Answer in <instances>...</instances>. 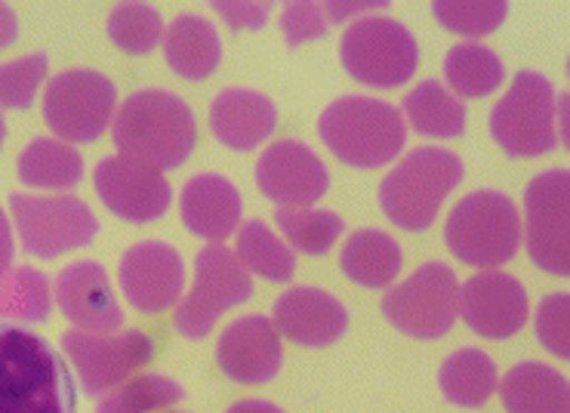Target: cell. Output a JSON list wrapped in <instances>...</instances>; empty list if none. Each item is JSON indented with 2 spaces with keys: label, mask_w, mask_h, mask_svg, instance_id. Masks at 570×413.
Listing matches in <instances>:
<instances>
[{
  "label": "cell",
  "mask_w": 570,
  "mask_h": 413,
  "mask_svg": "<svg viewBox=\"0 0 570 413\" xmlns=\"http://www.w3.org/2000/svg\"><path fill=\"white\" fill-rule=\"evenodd\" d=\"M0 413H78L66 358L22 324L0 321Z\"/></svg>",
  "instance_id": "1"
},
{
  "label": "cell",
  "mask_w": 570,
  "mask_h": 413,
  "mask_svg": "<svg viewBox=\"0 0 570 413\" xmlns=\"http://www.w3.org/2000/svg\"><path fill=\"white\" fill-rule=\"evenodd\" d=\"M111 136L120 158L139 160L164 174L191 158L198 124L183 96L170 90H139L115 111Z\"/></svg>",
  "instance_id": "2"
},
{
  "label": "cell",
  "mask_w": 570,
  "mask_h": 413,
  "mask_svg": "<svg viewBox=\"0 0 570 413\" xmlns=\"http://www.w3.org/2000/svg\"><path fill=\"white\" fill-rule=\"evenodd\" d=\"M318 134L343 164L355 170H376L404 151L407 124L385 99L343 96L321 111Z\"/></svg>",
  "instance_id": "3"
},
{
  "label": "cell",
  "mask_w": 570,
  "mask_h": 413,
  "mask_svg": "<svg viewBox=\"0 0 570 413\" xmlns=\"http://www.w3.org/2000/svg\"><path fill=\"white\" fill-rule=\"evenodd\" d=\"M463 158L451 148H413L380 186V207L385 219L407 232H425L435 223L448 195L463 183Z\"/></svg>",
  "instance_id": "4"
},
{
  "label": "cell",
  "mask_w": 570,
  "mask_h": 413,
  "mask_svg": "<svg viewBox=\"0 0 570 413\" xmlns=\"http://www.w3.org/2000/svg\"><path fill=\"white\" fill-rule=\"evenodd\" d=\"M444 244L465 266H505L521 247L518 207L503 191L493 188L472 191L448 216Z\"/></svg>",
  "instance_id": "5"
},
{
  "label": "cell",
  "mask_w": 570,
  "mask_h": 413,
  "mask_svg": "<svg viewBox=\"0 0 570 413\" xmlns=\"http://www.w3.org/2000/svg\"><path fill=\"white\" fill-rule=\"evenodd\" d=\"M491 136L512 158H540L561 146L558 90L540 71H518L509 94L493 106Z\"/></svg>",
  "instance_id": "6"
},
{
  "label": "cell",
  "mask_w": 570,
  "mask_h": 413,
  "mask_svg": "<svg viewBox=\"0 0 570 413\" xmlns=\"http://www.w3.org/2000/svg\"><path fill=\"white\" fill-rule=\"evenodd\" d=\"M343 68L361 83L376 90H392L413 78L420 62V47L413 31L399 19L389 16H367L340 40Z\"/></svg>",
  "instance_id": "7"
},
{
  "label": "cell",
  "mask_w": 570,
  "mask_h": 413,
  "mask_svg": "<svg viewBox=\"0 0 570 413\" xmlns=\"http://www.w3.org/2000/svg\"><path fill=\"white\" fill-rule=\"evenodd\" d=\"M16 232L22 250L35 259H56L80 247H90L99 235V219L87 200L75 195H10Z\"/></svg>",
  "instance_id": "8"
},
{
  "label": "cell",
  "mask_w": 570,
  "mask_h": 413,
  "mask_svg": "<svg viewBox=\"0 0 570 413\" xmlns=\"http://www.w3.org/2000/svg\"><path fill=\"white\" fill-rule=\"evenodd\" d=\"M256 294L250 272L223 244H207L195 256V287L173 315L176 334L186 340H204L228 308L247 303Z\"/></svg>",
  "instance_id": "9"
},
{
  "label": "cell",
  "mask_w": 570,
  "mask_h": 413,
  "mask_svg": "<svg viewBox=\"0 0 570 413\" xmlns=\"http://www.w3.org/2000/svg\"><path fill=\"white\" fill-rule=\"evenodd\" d=\"M383 315L413 340H438L460 318V278L448 263H423L383 296Z\"/></svg>",
  "instance_id": "10"
},
{
  "label": "cell",
  "mask_w": 570,
  "mask_h": 413,
  "mask_svg": "<svg viewBox=\"0 0 570 413\" xmlns=\"http://www.w3.org/2000/svg\"><path fill=\"white\" fill-rule=\"evenodd\" d=\"M118 108V87L94 68L56 75L43 94V120L59 139L90 146L106 134Z\"/></svg>",
  "instance_id": "11"
},
{
  "label": "cell",
  "mask_w": 570,
  "mask_h": 413,
  "mask_svg": "<svg viewBox=\"0 0 570 413\" xmlns=\"http://www.w3.org/2000/svg\"><path fill=\"white\" fill-rule=\"evenodd\" d=\"M68 364L78 371L83 395L102 399L106 392L127 383V376L151 364L158 343L146 331H124V334H87L66 331L59 336Z\"/></svg>",
  "instance_id": "12"
},
{
  "label": "cell",
  "mask_w": 570,
  "mask_h": 413,
  "mask_svg": "<svg viewBox=\"0 0 570 413\" xmlns=\"http://www.w3.org/2000/svg\"><path fill=\"white\" fill-rule=\"evenodd\" d=\"M528 254L537 266L568 278L570 275V174L564 167L533 176L524 195Z\"/></svg>",
  "instance_id": "13"
},
{
  "label": "cell",
  "mask_w": 570,
  "mask_h": 413,
  "mask_svg": "<svg viewBox=\"0 0 570 413\" xmlns=\"http://www.w3.org/2000/svg\"><path fill=\"white\" fill-rule=\"evenodd\" d=\"M120 291L139 315H160L186 294L183 254L164 240H139L127 247L118 266Z\"/></svg>",
  "instance_id": "14"
},
{
  "label": "cell",
  "mask_w": 570,
  "mask_h": 413,
  "mask_svg": "<svg viewBox=\"0 0 570 413\" xmlns=\"http://www.w3.org/2000/svg\"><path fill=\"white\" fill-rule=\"evenodd\" d=\"M94 186L108 210L124 223H134V226L158 223L173 200L167 176L155 167H148V164L120 158V155L118 158H102L96 164Z\"/></svg>",
  "instance_id": "15"
},
{
  "label": "cell",
  "mask_w": 570,
  "mask_h": 413,
  "mask_svg": "<svg viewBox=\"0 0 570 413\" xmlns=\"http://www.w3.org/2000/svg\"><path fill=\"white\" fill-rule=\"evenodd\" d=\"M256 186L281 207H312L331 191V170L303 139H281L256 164Z\"/></svg>",
  "instance_id": "16"
},
{
  "label": "cell",
  "mask_w": 570,
  "mask_h": 413,
  "mask_svg": "<svg viewBox=\"0 0 570 413\" xmlns=\"http://www.w3.org/2000/svg\"><path fill=\"white\" fill-rule=\"evenodd\" d=\"M460 318L484 340H509L531 318L524 284L505 272H481L460 284Z\"/></svg>",
  "instance_id": "17"
},
{
  "label": "cell",
  "mask_w": 570,
  "mask_h": 413,
  "mask_svg": "<svg viewBox=\"0 0 570 413\" xmlns=\"http://www.w3.org/2000/svg\"><path fill=\"white\" fill-rule=\"evenodd\" d=\"M219 371L240 386H263L281 374L284 348L275 324L266 315H244L232 321L216 343Z\"/></svg>",
  "instance_id": "18"
},
{
  "label": "cell",
  "mask_w": 570,
  "mask_h": 413,
  "mask_svg": "<svg viewBox=\"0 0 570 413\" xmlns=\"http://www.w3.org/2000/svg\"><path fill=\"white\" fill-rule=\"evenodd\" d=\"M56 306L62 308L75 331H87V334H111L124 324V312H120L115 291H111V278L96 259H75L68 263L53 284Z\"/></svg>",
  "instance_id": "19"
},
{
  "label": "cell",
  "mask_w": 570,
  "mask_h": 413,
  "mask_svg": "<svg viewBox=\"0 0 570 413\" xmlns=\"http://www.w3.org/2000/svg\"><path fill=\"white\" fill-rule=\"evenodd\" d=\"M275 331L305 348L333 346L348 331L345 306L321 287H291L275 299Z\"/></svg>",
  "instance_id": "20"
},
{
  "label": "cell",
  "mask_w": 570,
  "mask_h": 413,
  "mask_svg": "<svg viewBox=\"0 0 570 413\" xmlns=\"http://www.w3.org/2000/svg\"><path fill=\"white\" fill-rule=\"evenodd\" d=\"M210 130L232 151H253L278 130V108L250 87H226L213 99Z\"/></svg>",
  "instance_id": "21"
},
{
  "label": "cell",
  "mask_w": 570,
  "mask_h": 413,
  "mask_svg": "<svg viewBox=\"0 0 570 413\" xmlns=\"http://www.w3.org/2000/svg\"><path fill=\"white\" fill-rule=\"evenodd\" d=\"M179 210H183V223L191 235L219 244L238 228L244 204H240L238 188L232 179L219 174H198L183 188Z\"/></svg>",
  "instance_id": "22"
},
{
  "label": "cell",
  "mask_w": 570,
  "mask_h": 413,
  "mask_svg": "<svg viewBox=\"0 0 570 413\" xmlns=\"http://www.w3.org/2000/svg\"><path fill=\"white\" fill-rule=\"evenodd\" d=\"M167 66L186 80H204L216 75L223 62V40L210 19L198 13H183L164 31Z\"/></svg>",
  "instance_id": "23"
},
{
  "label": "cell",
  "mask_w": 570,
  "mask_h": 413,
  "mask_svg": "<svg viewBox=\"0 0 570 413\" xmlns=\"http://www.w3.org/2000/svg\"><path fill=\"white\" fill-rule=\"evenodd\" d=\"M340 268L345 278L355 281L358 287L383 291L404 268V250L383 228H361V232H352L343 244Z\"/></svg>",
  "instance_id": "24"
},
{
  "label": "cell",
  "mask_w": 570,
  "mask_h": 413,
  "mask_svg": "<svg viewBox=\"0 0 570 413\" xmlns=\"http://www.w3.org/2000/svg\"><path fill=\"white\" fill-rule=\"evenodd\" d=\"M500 395L505 413H570L568 376L540 361L515 364L505 374Z\"/></svg>",
  "instance_id": "25"
},
{
  "label": "cell",
  "mask_w": 570,
  "mask_h": 413,
  "mask_svg": "<svg viewBox=\"0 0 570 413\" xmlns=\"http://www.w3.org/2000/svg\"><path fill=\"white\" fill-rule=\"evenodd\" d=\"M16 176L28 188L68 191V188H78L83 179V158L78 148L68 142H59L53 136H38L19 151Z\"/></svg>",
  "instance_id": "26"
},
{
  "label": "cell",
  "mask_w": 570,
  "mask_h": 413,
  "mask_svg": "<svg viewBox=\"0 0 570 413\" xmlns=\"http://www.w3.org/2000/svg\"><path fill=\"white\" fill-rule=\"evenodd\" d=\"M404 124L429 139H456L465 134V108L441 80L425 78L404 96Z\"/></svg>",
  "instance_id": "27"
},
{
  "label": "cell",
  "mask_w": 570,
  "mask_h": 413,
  "mask_svg": "<svg viewBox=\"0 0 570 413\" xmlns=\"http://www.w3.org/2000/svg\"><path fill=\"white\" fill-rule=\"evenodd\" d=\"M438 389L456 407H484L497 392V364L481 348H456L438 371Z\"/></svg>",
  "instance_id": "28"
},
{
  "label": "cell",
  "mask_w": 570,
  "mask_h": 413,
  "mask_svg": "<svg viewBox=\"0 0 570 413\" xmlns=\"http://www.w3.org/2000/svg\"><path fill=\"white\" fill-rule=\"evenodd\" d=\"M444 78L451 94L465 96V99H484L497 94V87L503 83L505 66L500 56L493 53L484 43H456L444 56Z\"/></svg>",
  "instance_id": "29"
},
{
  "label": "cell",
  "mask_w": 570,
  "mask_h": 413,
  "mask_svg": "<svg viewBox=\"0 0 570 413\" xmlns=\"http://www.w3.org/2000/svg\"><path fill=\"white\" fill-rule=\"evenodd\" d=\"M53 312V287L38 268H10L0 275V321L43 324Z\"/></svg>",
  "instance_id": "30"
},
{
  "label": "cell",
  "mask_w": 570,
  "mask_h": 413,
  "mask_svg": "<svg viewBox=\"0 0 570 413\" xmlns=\"http://www.w3.org/2000/svg\"><path fill=\"white\" fill-rule=\"evenodd\" d=\"M235 256H238L240 266L247 268V272L272 281V284H284L296 272V254L263 219H250V223L240 226L238 254Z\"/></svg>",
  "instance_id": "31"
},
{
  "label": "cell",
  "mask_w": 570,
  "mask_h": 413,
  "mask_svg": "<svg viewBox=\"0 0 570 413\" xmlns=\"http://www.w3.org/2000/svg\"><path fill=\"white\" fill-rule=\"evenodd\" d=\"M186 399V386L164 374H146L106 392L96 413H158Z\"/></svg>",
  "instance_id": "32"
},
{
  "label": "cell",
  "mask_w": 570,
  "mask_h": 413,
  "mask_svg": "<svg viewBox=\"0 0 570 413\" xmlns=\"http://www.w3.org/2000/svg\"><path fill=\"white\" fill-rule=\"evenodd\" d=\"M281 235L291 240V250L299 254L321 256L331 250L333 244L343 235V216L336 210H312V207H281L275 210Z\"/></svg>",
  "instance_id": "33"
},
{
  "label": "cell",
  "mask_w": 570,
  "mask_h": 413,
  "mask_svg": "<svg viewBox=\"0 0 570 413\" xmlns=\"http://www.w3.org/2000/svg\"><path fill=\"white\" fill-rule=\"evenodd\" d=\"M108 38L124 53L146 56L158 43H164V19L142 0H124L115 3V10L108 16Z\"/></svg>",
  "instance_id": "34"
},
{
  "label": "cell",
  "mask_w": 570,
  "mask_h": 413,
  "mask_svg": "<svg viewBox=\"0 0 570 413\" xmlns=\"http://www.w3.org/2000/svg\"><path fill=\"white\" fill-rule=\"evenodd\" d=\"M432 13L453 35L484 38L503 26L509 16V3L505 0H472V3L469 0H438L432 3Z\"/></svg>",
  "instance_id": "35"
},
{
  "label": "cell",
  "mask_w": 570,
  "mask_h": 413,
  "mask_svg": "<svg viewBox=\"0 0 570 413\" xmlns=\"http://www.w3.org/2000/svg\"><path fill=\"white\" fill-rule=\"evenodd\" d=\"M47 71H50L47 53H28L0 62V106L13 108V111H26L35 106Z\"/></svg>",
  "instance_id": "36"
},
{
  "label": "cell",
  "mask_w": 570,
  "mask_h": 413,
  "mask_svg": "<svg viewBox=\"0 0 570 413\" xmlns=\"http://www.w3.org/2000/svg\"><path fill=\"white\" fill-rule=\"evenodd\" d=\"M537 340L540 346L556 355L568 358L570 355V296L549 294L537 308Z\"/></svg>",
  "instance_id": "37"
},
{
  "label": "cell",
  "mask_w": 570,
  "mask_h": 413,
  "mask_svg": "<svg viewBox=\"0 0 570 413\" xmlns=\"http://www.w3.org/2000/svg\"><path fill=\"white\" fill-rule=\"evenodd\" d=\"M281 31H284V40H287L291 50L303 47L308 40L327 38L331 22H327V13H324V3H312V0L287 3L284 13H281Z\"/></svg>",
  "instance_id": "38"
},
{
  "label": "cell",
  "mask_w": 570,
  "mask_h": 413,
  "mask_svg": "<svg viewBox=\"0 0 570 413\" xmlns=\"http://www.w3.org/2000/svg\"><path fill=\"white\" fill-rule=\"evenodd\" d=\"M213 10L223 16L228 28H263L272 16V3L266 0H216Z\"/></svg>",
  "instance_id": "39"
},
{
  "label": "cell",
  "mask_w": 570,
  "mask_h": 413,
  "mask_svg": "<svg viewBox=\"0 0 570 413\" xmlns=\"http://www.w3.org/2000/svg\"><path fill=\"white\" fill-rule=\"evenodd\" d=\"M383 10H389L385 0H380V3H336V0L324 3V13H327V22H331V26L333 22H348V19H355V16L367 19V16L383 13Z\"/></svg>",
  "instance_id": "40"
},
{
  "label": "cell",
  "mask_w": 570,
  "mask_h": 413,
  "mask_svg": "<svg viewBox=\"0 0 570 413\" xmlns=\"http://www.w3.org/2000/svg\"><path fill=\"white\" fill-rule=\"evenodd\" d=\"M16 256V240H13V226H10V216L3 214L0 207V275L10 272Z\"/></svg>",
  "instance_id": "41"
},
{
  "label": "cell",
  "mask_w": 570,
  "mask_h": 413,
  "mask_svg": "<svg viewBox=\"0 0 570 413\" xmlns=\"http://www.w3.org/2000/svg\"><path fill=\"white\" fill-rule=\"evenodd\" d=\"M16 38H19V22H16L13 7L0 0V50L13 47Z\"/></svg>",
  "instance_id": "42"
},
{
  "label": "cell",
  "mask_w": 570,
  "mask_h": 413,
  "mask_svg": "<svg viewBox=\"0 0 570 413\" xmlns=\"http://www.w3.org/2000/svg\"><path fill=\"white\" fill-rule=\"evenodd\" d=\"M226 413H284V411H281V407H275L272 401L247 399V401H238V404H232Z\"/></svg>",
  "instance_id": "43"
},
{
  "label": "cell",
  "mask_w": 570,
  "mask_h": 413,
  "mask_svg": "<svg viewBox=\"0 0 570 413\" xmlns=\"http://www.w3.org/2000/svg\"><path fill=\"white\" fill-rule=\"evenodd\" d=\"M7 142V124H3V115H0V148Z\"/></svg>",
  "instance_id": "44"
}]
</instances>
